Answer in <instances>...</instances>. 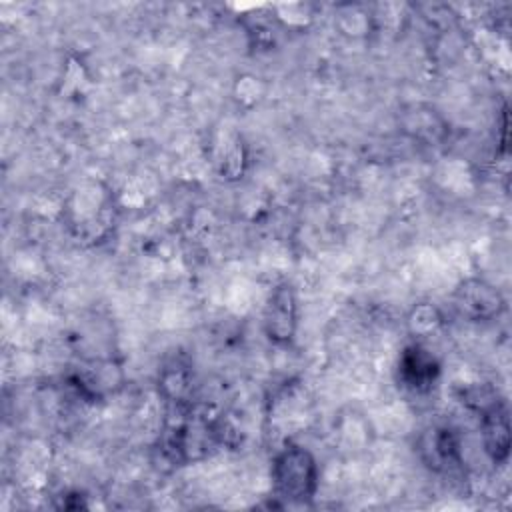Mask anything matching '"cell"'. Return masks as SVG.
I'll list each match as a JSON object with an SVG mask.
<instances>
[{"label": "cell", "instance_id": "1", "mask_svg": "<svg viewBox=\"0 0 512 512\" xmlns=\"http://www.w3.org/2000/svg\"><path fill=\"white\" fill-rule=\"evenodd\" d=\"M318 464L310 450L290 444L272 462V484L278 498L288 502H308L318 490Z\"/></svg>", "mask_w": 512, "mask_h": 512}, {"label": "cell", "instance_id": "2", "mask_svg": "<svg viewBox=\"0 0 512 512\" xmlns=\"http://www.w3.org/2000/svg\"><path fill=\"white\" fill-rule=\"evenodd\" d=\"M452 302L456 312L470 322L494 320L506 308V300L500 290L482 278L462 280L452 294Z\"/></svg>", "mask_w": 512, "mask_h": 512}, {"label": "cell", "instance_id": "3", "mask_svg": "<svg viewBox=\"0 0 512 512\" xmlns=\"http://www.w3.org/2000/svg\"><path fill=\"white\" fill-rule=\"evenodd\" d=\"M298 328V298L290 282H280L264 308V332L274 344H290Z\"/></svg>", "mask_w": 512, "mask_h": 512}, {"label": "cell", "instance_id": "4", "mask_svg": "<svg viewBox=\"0 0 512 512\" xmlns=\"http://www.w3.org/2000/svg\"><path fill=\"white\" fill-rule=\"evenodd\" d=\"M440 378L438 358L422 344H410L404 348L398 360V380L414 394L430 392Z\"/></svg>", "mask_w": 512, "mask_h": 512}, {"label": "cell", "instance_id": "5", "mask_svg": "<svg viewBox=\"0 0 512 512\" xmlns=\"http://www.w3.org/2000/svg\"><path fill=\"white\" fill-rule=\"evenodd\" d=\"M418 450L424 464L436 472H450L462 464L460 440L456 432L446 426H434L426 430L420 438Z\"/></svg>", "mask_w": 512, "mask_h": 512}, {"label": "cell", "instance_id": "6", "mask_svg": "<svg viewBox=\"0 0 512 512\" xmlns=\"http://www.w3.org/2000/svg\"><path fill=\"white\" fill-rule=\"evenodd\" d=\"M482 442L492 462H506L510 454V418L500 400L482 410Z\"/></svg>", "mask_w": 512, "mask_h": 512}, {"label": "cell", "instance_id": "7", "mask_svg": "<svg viewBox=\"0 0 512 512\" xmlns=\"http://www.w3.org/2000/svg\"><path fill=\"white\" fill-rule=\"evenodd\" d=\"M438 322V316H436V310L430 308V306H418L414 312H412V318H410V324L416 332H424V330H430L434 328Z\"/></svg>", "mask_w": 512, "mask_h": 512}]
</instances>
